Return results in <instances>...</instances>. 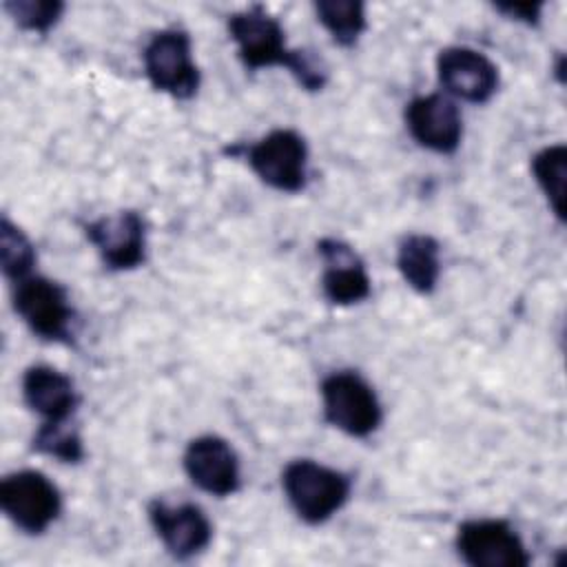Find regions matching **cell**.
<instances>
[{
    "label": "cell",
    "instance_id": "6da1fadb",
    "mask_svg": "<svg viewBox=\"0 0 567 567\" xmlns=\"http://www.w3.org/2000/svg\"><path fill=\"white\" fill-rule=\"evenodd\" d=\"M226 31L237 47L241 66L248 73L284 66L303 91H323L328 82L326 66L308 51L290 49L284 24L266 7L252 4L230 13L226 20Z\"/></svg>",
    "mask_w": 567,
    "mask_h": 567
},
{
    "label": "cell",
    "instance_id": "7a4b0ae2",
    "mask_svg": "<svg viewBox=\"0 0 567 567\" xmlns=\"http://www.w3.org/2000/svg\"><path fill=\"white\" fill-rule=\"evenodd\" d=\"M281 489L295 516L319 527L346 507L352 496V478L315 458H292L281 470Z\"/></svg>",
    "mask_w": 567,
    "mask_h": 567
},
{
    "label": "cell",
    "instance_id": "3957f363",
    "mask_svg": "<svg viewBox=\"0 0 567 567\" xmlns=\"http://www.w3.org/2000/svg\"><path fill=\"white\" fill-rule=\"evenodd\" d=\"M230 157H241L255 177L279 193H301L308 186L310 151L306 137L295 128H272L250 144L224 148Z\"/></svg>",
    "mask_w": 567,
    "mask_h": 567
},
{
    "label": "cell",
    "instance_id": "277c9868",
    "mask_svg": "<svg viewBox=\"0 0 567 567\" xmlns=\"http://www.w3.org/2000/svg\"><path fill=\"white\" fill-rule=\"evenodd\" d=\"M11 306L33 337L47 343H73L78 312L64 284L33 272L11 284Z\"/></svg>",
    "mask_w": 567,
    "mask_h": 567
},
{
    "label": "cell",
    "instance_id": "5b68a950",
    "mask_svg": "<svg viewBox=\"0 0 567 567\" xmlns=\"http://www.w3.org/2000/svg\"><path fill=\"white\" fill-rule=\"evenodd\" d=\"M323 421L352 439H370L383 423V405L357 370H334L321 379Z\"/></svg>",
    "mask_w": 567,
    "mask_h": 567
},
{
    "label": "cell",
    "instance_id": "8992f818",
    "mask_svg": "<svg viewBox=\"0 0 567 567\" xmlns=\"http://www.w3.org/2000/svg\"><path fill=\"white\" fill-rule=\"evenodd\" d=\"M148 84L173 100H193L202 86V73L193 58V40L179 27L155 31L142 49Z\"/></svg>",
    "mask_w": 567,
    "mask_h": 567
},
{
    "label": "cell",
    "instance_id": "52a82bcc",
    "mask_svg": "<svg viewBox=\"0 0 567 567\" xmlns=\"http://www.w3.org/2000/svg\"><path fill=\"white\" fill-rule=\"evenodd\" d=\"M0 509L22 534L42 536L62 514V492L40 470H16L0 481Z\"/></svg>",
    "mask_w": 567,
    "mask_h": 567
},
{
    "label": "cell",
    "instance_id": "ba28073f",
    "mask_svg": "<svg viewBox=\"0 0 567 567\" xmlns=\"http://www.w3.org/2000/svg\"><path fill=\"white\" fill-rule=\"evenodd\" d=\"M454 549L470 567H529L532 556L505 518H465L456 525Z\"/></svg>",
    "mask_w": 567,
    "mask_h": 567
},
{
    "label": "cell",
    "instance_id": "9c48e42d",
    "mask_svg": "<svg viewBox=\"0 0 567 567\" xmlns=\"http://www.w3.org/2000/svg\"><path fill=\"white\" fill-rule=\"evenodd\" d=\"M84 237L111 272H128L146 264L148 226L140 210L122 208L84 224Z\"/></svg>",
    "mask_w": 567,
    "mask_h": 567
},
{
    "label": "cell",
    "instance_id": "30bf717a",
    "mask_svg": "<svg viewBox=\"0 0 567 567\" xmlns=\"http://www.w3.org/2000/svg\"><path fill=\"white\" fill-rule=\"evenodd\" d=\"M434 66L441 93L454 102L487 104L501 86L498 66L483 51L472 47H443L436 53Z\"/></svg>",
    "mask_w": 567,
    "mask_h": 567
},
{
    "label": "cell",
    "instance_id": "8fae6325",
    "mask_svg": "<svg viewBox=\"0 0 567 567\" xmlns=\"http://www.w3.org/2000/svg\"><path fill=\"white\" fill-rule=\"evenodd\" d=\"M146 516L164 551L175 560H190L213 543V523L197 503L153 498L146 505Z\"/></svg>",
    "mask_w": 567,
    "mask_h": 567
},
{
    "label": "cell",
    "instance_id": "7c38bea8",
    "mask_svg": "<svg viewBox=\"0 0 567 567\" xmlns=\"http://www.w3.org/2000/svg\"><path fill=\"white\" fill-rule=\"evenodd\" d=\"M188 481L204 494L228 498L241 489V467L235 447L219 434L190 439L182 454Z\"/></svg>",
    "mask_w": 567,
    "mask_h": 567
},
{
    "label": "cell",
    "instance_id": "4fadbf2b",
    "mask_svg": "<svg viewBox=\"0 0 567 567\" xmlns=\"http://www.w3.org/2000/svg\"><path fill=\"white\" fill-rule=\"evenodd\" d=\"M410 137L436 155H454L463 142V113L445 93L414 95L403 109Z\"/></svg>",
    "mask_w": 567,
    "mask_h": 567
},
{
    "label": "cell",
    "instance_id": "5bb4252c",
    "mask_svg": "<svg viewBox=\"0 0 567 567\" xmlns=\"http://www.w3.org/2000/svg\"><path fill=\"white\" fill-rule=\"evenodd\" d=\"M317 255L321 257V295L330 306L348 308L363 303L372 295V279L361 255L339 237L317 239Z\"/></svg>",
    "mask_w": 567,
    "mask_h": 567
},
{
    "label": "cell",
    "instance_id": "9a60e30c",
    "mask_svg": "<svg viewBox=\"0 0 567 567\" xmlns=\"http://www.w3.org/2000/svg\"><path fill=\"white\" fill-rule=\"evenodd\" d=\"M20 394L40 423L71 421L80 408L75 381L49 363H33L22 372Z\"/></svg>",
    "mask_w": 567,
    "mask_h": 567
},
{
    "label": "cell",
    "instance_id": "2e32d148",
    "mask_svg": "<svg viewBox=\"0 0 567 567\" xmlns=\"http://www.w3.org/2000/svg\"><path fill=\"white\" fill-rule=\"evenodd\" d=\"M394 264L410 290L430 297L441 279V244L427 233H408L399 239Z\"/></svg>",
    "mask_w": 567,
    "mask_h": 567
},
{
    "label": "cell",
    "instance_id": "e0dca14e",
    "mask_svg": "<svg viewBox=\"0 0 567 567\" xmlns=\"http://www.w3.org/2000/svg\"><path fill=\"white\" fill-rule=\"evenodd\" d=\"M312 9L317 22L341 49H354L368 31L365 4L361 0H317Z\"/></svg>",
    "mask_w": 567,
    "mask_h": 567
},
{
    "label": "cell",
    "instance_id": "ac0fdd59",
    "mask_svg": "<svg viewBox=\"0 0 567 567\" xmlns=\"http://www.w3.org/2000/svg\"><path fill=\"white\" fill-rule=\"evenodd\" d=\"M532 175L547 199L554 217L565 221V190H567V146L563 142L543 146L532 157Z\"/></svg>",
    "mask_w": 567,
    "mask_h": 567
},
{
    "label": "cell",
    "instance_id": "d6986e66",
    "mask_svg": "<svg viewBox=\"0 0 567 567\" xmlns=\"http://www.w3.org/2000/svg\"><path fill=\"white\" fill-rule=\"evenodd\" d=\"M38 264V250L31 237L9 219V215H2L0 219V268L9 284H16L29 275H33V268Z\"/></svg>",
    "mask_w": 567,
    "mask_h": 567
},
{
    "label": "cell",
    "instance_id": "ffe728a7",
    "mask_svg": "<svg viewBox=\"0 0 567 567\" xmlns=\"http://www.w3.org/2000/svg\"><path fill=\"white\" fill-rule=\"evenodd\" d=\"M31 450L66 465H78L86 458V447L78 427L73 425V419L60 423H40L31 436Z\"/></svg>",
    "mask_w": 567,
    "mask_h": 567
},
{
    "label": "cell",
    "instance_id": "44dd1931",
    "mask_svg": "<svg viewBox=\"0 0 567 567\" xmlns=\"http://www.w3.org/2000/svg\"><path fill=\"white\" fill-rule=\"evenodd\" d=\"M64 2L60 0H9L4 2V11L16 22L18 29L27 33L47 35L62 18Z\"/></svg>",
    "mask_w": 567,
    "mask_h": 567
},
{
    "label": "cell",
    "instance_id": "7402d4cb",
    "mask_svg": "<svg viewBox=\"0 0 567 567\" xmlns=\"http://www.w3.org/2000/svg\"><path fill=\"white\" fill-rule=\"evenodd\" d=\"M545 2H494V9L503 13L507 20L536 27L543 18Z\"/></svg>",
    "mask_w": 567,
    "mask_h": 567
}]
</instances>
